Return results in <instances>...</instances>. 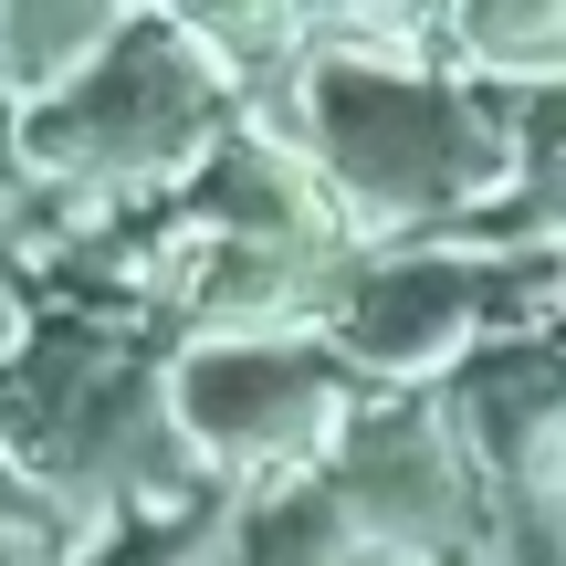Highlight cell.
<instances>
[{"label":"cell","mask_w":566,"mask_h":566,"mask_svg":"<svg viewBox=\"0 0 566 566\" xmlns=\"http://www.w3.org/2000/svg\"><path fill=\"white\" fill-rule=\"evenodd\" d=\"M168 11L210 63H273V53H294L304 0H168Z\"/></svg>","instance_id":"5b68a950"},{"label":"cell","mask_w":566,"mask_h":566,"mask_svg":"<svg viewBox=\"0 0 566 566\" xmlns=\"http://www.w3.org/2000/svg\"><path fill=\"white\" fill-rule=\"evenodd\" d=\"M336 409V367L315 346H273V336H221L168 378V420L200 462H294L315 441V420Z\"/></svg>","instance_id":"3957f363"},{"label":"cell","mask_w":566,"mask_h":566,"mask_svg":"<svg viewBox=\"0 0 566 566\" xmlns=\"http://www.w3.org/2000/svg\"><path fill=\"white\" fill-rule=\"evenodd\" d=\"M221 147V63L179 21H126L74 84L32 95L11 158L42 189H137Z\"/></svg>","instance_id":"6da1fadb"},{"label":"cell","mask_w":566,"mask_h":566,"mask_svg":"<svg viewBox=\"0 0 566 566\" xmlns=\"http://www.w3.org/2000/svg\"><path fill=\"white\" fill-rule=\"evenodd\" d=\"M304 126H315L336 189H357V200L388 210V221L472 200L483 179H504V137H493L472 105L430 95V84H409V74L336 63V53L304 74Z\"/></svg>","instance_id":"7a4b0ae2"},{"label":"cell","mask_w":566,"mask_h":566,"mask_svg":"<svg viewBox=\"0 0 566 566\" xmlns=\"http://www.w3.org/2000/svg\"><path fill=\"white\" fill-rule=\"evenodd\" d=\"M346 11H388V21H399V11H430V0H346Z\"/></svg>","instance_id":"52a82bcc"},{"label":"cell","mask_w":566,"mask_h":566,"mask_svg":"<svg viewBox=\"0 0 566 566\" xmlns=\"http://www.w3.org/2000/svg\"><path fill=\"white\" fill-rule=\"evenodd\" d=\"M462 325H472V273L462 263H388L346 304V346L378 357V367H430Z\"/></svg>","instance_id":"277c9868"},{"label":"cell","mask_w":566,"mask_h":566,"mask_svg":"<svg viewBox=\"0 0 566 566\" xmlns=\"http://www.w3.org/2000/svg\"><path fill=\"white\" fill-rule=\"evenodd\" d=\"M462 42L483 63H566V0H462Z\"/></svg>","instance_id":"8992f818"},{"label":"cell","mask_w":566,"mask_h":566,"mask_svg":"<svg viewBox=\"0 0 566 566\" xmlns=\"http://www.w3.org/2000/svg\"><path fill=\"white\" fill-rule=\"evenodd\" d=\"M95 566H168V556H126V546H116V556H95Z\"/></svg>","instance_id":"ba28073f"}]
</instances>
